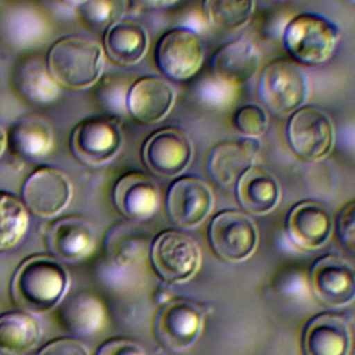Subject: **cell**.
Segmentation results:
<instances>
[{
  "mask_svg": "<svg viewBox=\"0 0 355 355\" xmlns=\"http://www.w3.org/2000/svg\"><path fill=\"white\" fill-rule=\"evenodd\" d=\"M67 286L68 273L55 258L33 255L15 270L10 294L14 304L22 311L43 313L58 304Z\"/></svg>",
  "mask_w": 355,
  "mask_h": 355,
  "instance_id": "6da1fadb",
  "label": "cell"
},
{
  "mask_svg": "<svg viewBox=\"0 0 355 355\" xmlns=\"http://www.w3.org/2000/svg\"><path fill=\"white\" fill-rule=\"evenodd\" d=\"M46 65L55 82L68 89H86L94 85L104 67L103 47L90 39L65 36L47 51Z\"/></svg>",
  "mask_w": 355,
  "mask_h": 355,
  "instance_id": "7a4b0ae2",
  "label": "cell"
},
{
  "mask_svg": "<svg viewBox=\"0 0 355 355\" xmlns=\"http://www.w3.org/2000/svg\"><path fill=\"white\" fill-rule=\"evenodd\" d=\"M341 31L330 18L318 12H300L284 26L282 43L295 64L316 67L324 64L340 42Z\"/></svg>",
  "mask_w": 355,
  "mask_h": 355,
  "instance_id": "3957f363",
  "label": "cell"
},
{
  "mask_svg": "<svg viewBox=\"0 0 355 355\" xmlns=\"http://www.w3.org/2000/svg\"><path fill=\"white\" fill-rule=\"evenodd\" d=\"M257 96L270 115L276 118L290 116L305 104L308 79L298 64L283 58L273 60L259 73Z\"/></svg>",
  "mask_w": 355,
  "mask_h": 355,
  "instance_id": "277c9868",
  "label": "cell"
},
{
  "mask_svg": "<svg viewBox=\"0 0 355 355\" xmlns=\"http://www.w3.org/2000/svg\"><path fill=\"white\" fill-rule=\"evenodd\" d=\"M205 49L200 35L189 26H173L164 32L154 47L157 69L169 80L193 78L204 62Z\"/></svg>",
  "mask_w": 355,
  "mask_h": 355,
  "instance_id": "5b68a950",
  "label": "cell"
},
{
  "mask_svg": "<svg viewBox=\"0 0 355 355\" xmlns=\"http://www.w3.org/2000/svg\"><path fill=\"white\" fill-rule=\"evenodd\" d=\"M286 135L291 151L308 162L326 158L334 146L333 121L316 105H302L294 111L287 121Z\"/></svg>",
  "mask_w": 355,
  "mask_h": 355,
  "instance_id": "8992f818",
  "label": "cell"
},
{
  "mask_svg": "<svg viewBox=\"0 0 355 355\" xmlns=\"http://www.w3.org/2000/svg\"><path fill=\"white\" fill-rule=\"evenodd\" d=\"M122 130L119 121L111 115H93L75 125L69 136L72 155L85 165L105 164L119 151Z\"/></svg>",
  "mask_w": 355,
  "mask_h": 355,
  "instance_id": "52a82bcc",
  "label": "cell"
},
{
  "mask_svg": "<svg viewBox=\"0 0 355 355\" xmlns=\"http://www.w3.org/2000/svg\"><path fill=\"white\" fill-rule=\"evenodd\" d=\"M150 255L157 275L166 283L187 280L200 265V250L196 241L173 229L164 230L154 239Z\"/></svg>",
  "mask_w": 355,
  "mask_h": 355,
  "instance_id": "ba28073f",
  "label": "cell"
},
{
  "mask_svg": "<svg viewBox=\"0 0 355 355\" xmlns=\"http://www.w3.org/2000/svg\"><path fill=\"white\" fill-rule=\"evenodd\" d=\"M193 157V144L179 128L166 126L147 137L141 147V159L155 176L173 178L183 172Z\"/></svg>",
  "mask_w": 355,
  "mask_h": 355,
  "instance_id": "9c48e42d",
  "label": "cell"
},
{
  "mask_svg": "<svg viewBox=\"0 0 355 355\" xmlns=\"http://www.w3.org/2000/svg\"><path fill=\"white\" fill-rule=\"evenodd\" d=\"M209 243L219 258L227 262H240L254 252L258 232L250 216L234 209H226L211 220Z\"/></svg>",
  "mask_w": 355,
  "mask_h": 355,
  "instance_id": "30bf717a",
  "label": "cell"
},
{
  "mask_svg": "<svg viewBox=\"0 0 355 355\" xmlns=\"http://www.w3.org/2000/svg\"><path fill=\"white\" fill-rule=\"evenodd\" d=\"M202 316L200 308L182 298L164 302L154 319V334L157 341L169 351L189 348L201 331Z\"/></svg>",
  "mask_w": 355,
  "mask_h": 355,
  "instance_id": "8fae6325",
  "label": "cell"
},
{
  "mask_svg": "<svg viewBox=\"0 0 355 355\" xmlns=\"http://www.w3.org/2000/svg\"><path fill=\"white\" fill-rule=\"evenodd\" d=\"M259 150L258 137L241 136L219 141L208 151L205 171L216 186L222 189L232 187L255 165Z\"/></svg>",
  "mask_w": 355,
  "mask_h": 355,
  "instance_id": "7c38bea8",
  "label": "cell"
},
{
  "mask_svg": "<svg viewBox=\"0 0 355 355\" xmlns=\"http://www.w3.org/2000/svg\"><path fill=\"white\" fill-rule=\"evenodd\" d=\"M21 197L25 208L36 216L49 218L61 212L72 197L68 176L60 169L43 166L32 172L22 184Z\"/></svg>",
  "mask_w": 355,
  "mask_h": 355,
  "instance_id": "4fadbf2b",
  "label": "cell"
},
{
  "mask_svg": "<svg viewBox=\"0 0 355 355\" xmlns=\"http://www.w3.org/2000/svg\"><path fill=\"white\" fill-rule=\"evenodd\" d=\"M214 196L208 184L197 176L176 179L166 193L169 219L179 227H194L209 214Z\"/></svg>",
  "mask_w": 355,
  "mask_h": 355,
  "instance_id": "5bb4252c",
  "label": "cell"
},
{
  "mask_svg": "<svg viewBox=\"0 0 355 355\" xmlns=\"http://www.w3.org/2000/svg\"><path fill=\"white\" fill-rule=\"evenodd\" d=\"M316 300L327 306H343L355 298V270L336 255L318 259L309 275Z\"/></svg>",
  "mask_w": 355,
  "mask_h": 355,
  "instance_id": "9a60e30c",
  "label": "cell"
},
{
  "mask_svg": "<svg viewBox=\"0 0 355 355\" xmlns=\"http://www.w3.org/2000/svg\"><path fill=\"white\" fill-rule=\"evenodd\" d=\"M175 89L159 76L146 75L136 79L128 90L126 111L144 125L161 122L175 104Z\"/></svg>",
  "mask_w": 355,
  "mask_h": 355,
  "instance_id": "2e32d148",
  "label": "cell"
},
{
  "mask_svg": "<svg viewBox=\"0 0 355 355\" xmlns=\"http://www.w3.org/2000/svg\"><path fill=\"white\" fill-rule=\"evenodd\" d=\"M259 68V51L255 44L239 37L222 44L209 60L211 78L225 86H240Z\"/></svg>",
  "mask_w": 355,
  "mask_h": 355,
  "instance_id": "e0dca14e",
  "label": "cell"
},
{
  "mask_svg": "<svg viewBox=\"0 0 355 355\" xmlns=\"http://www.w3.org/2000/svg\"><path fill=\"white\" fill-rule=\"evenodd\" d=\"M94 237L89 220L80 216H62L47 225L44 244L50 254L62 261H78L93 248Z\"/></svg>",
  "mask_w": 355,
  "mask_h": 355,
  "instance_id": "ac0fdd59",
  "label": "cell"
},
{
  "mask_svg": "<svg viewBox=\"0 0 355 355\" xmlns=\"http://www.w3.org/2000/svg\"><path fill=\"white\" fill-rule=\"evenodd\" d=\"M301 343L304 355H348L351 331L343 316L320 313L308 322Z\"/></svg>",
  "mask_w": 355,
  "mask_h": 355,
  "instance_id": "d6986e66",
  "label": "cell"
},
{
  "mask_svg": "<svg viewBox=\"0 0 355 355\" xmlns=\"http://www.w3.org/2000/svg\"><path fill=\"white\" fill-rule=\"evenodd\" d=\"M112 198L116 209L130 220L147 219L158 207L157 186L141 172L122 175L114 186Z\"/></svg>",
  "mask_w": 355,
  "mask_h": 355,
  "instance_id": "ffe728a7",
  "label": "cell"
},
{
  "mask_svg": "<svg viewBox=\"0 0 355 355\" xmlns=\"http://www.w3.org/2000/svg\"><path fill=\"white\" fill-rule=\"evenodd\" d=\"M331 233V219L326 208L313 201L294 205L287 215V234L300 248L316 250L326 244Z\"/></svg>",
  "mask_w": 355,
  "mask_h": 355,
  "instance_id": "44dd1931",
  "label": "cell"
},
{
  "mask_svg": "<svg viewBox=\"0 0 355 355\" xmlns=\"http://www.w3.org/2000/svg\"><path fill=\"white\" fill-rule=\"evenodd\" d=\"M6 133L8 151L22 159H39L50 151L53 144L47 121L32 114L15 119Z\"/></svg>",
  "mask_w": 355,
  "mask_h": 355,
  "instance_id": "7402d4cb",
  "label": "cell"
},
{
  "mask_svg": "<svg viewBox=\"0 0 355 355\" xmlns=\"http://www.w3.org/2000/svg\"><path fill=\"white\" fill-rule=\"evenodd\" d=\"M103 43L112 62L130 67L144 58L148 50V33L143 25L121 19L104 32Z\"/></svg>",
  "mask_w": 355,
  "mask_h": 355,
  "instance_id": "603a6c76",
  "label": "cell"
},
{
  "mask_svg": "<svg viewBox=\"0 0 355 355\" xmlns=\"http://www.w3.org/2000/svg\"><path fill=\"white\" fill-rule=\"evenodd\" d=\"M236 197L245 211L263 215L279 204L280 187L273 175L254 165L236 183Z\"/></svg>",
  "mask_w": 355,
  "mask_h": 355,
  "instance_id": "cb8c5ba5",
  "label": "cell"
},
{
  "mask_svg": "<svg viewBox=\"0 0 355 355\" xmlns=\"http://www.w3.org/2000/svg\"><path fill=\"white\" fill-rule=\"evenodd\" d=\"M14 79L21 97L32 104H49L60 93L58 83L51 76L47 65L37 57L22 60Z\"/></svg>",
  "mask_w": 355,
  "mask_h": 355,
  "instance_id": "d4e9b609",
  "label": "cell"
},
{
  "mask_svg": "<svg viewBox=\"0 0 355 355\" xmlns=\"http://www.w3.org/2000/svg\"><path fill=\"white\" fill-rule=\"evenodd\" d=\"M61 324L76 336L96 333L104 323V306L94 295L79 291L71 295L60 308Z\"/></svg>",
  "mask_w": 355,
  "mask_h": 355,
  "instance_id": "484cf974",
  "label": "cell"
},
{
  "mask_svg": "<svg viewBox=\"0 0 355 355\" xmlns=\"http://www.w3.org/2000/svg\"><path fill=\"white\" fill-rule=\"evenodd\" d=\"M40 340V326L24 311L0 315V355H24Z\"/></svg>",
  "mask_w": 355,
  "mask_h": 355,
  "instance_id": "4316f807",
  "label": "cell"
},
{
  "mask_svg": "<svg viewBox=\"0 0 355 355\" xmlns=\"http://www.w3.org/2000/svg\"><path fill=\"white\" fill-rule=\"evenodd\" d=\"M207 22L218 31H237L245 26L255 10V0H202Z\"/></svg>",
  "mask_w": 355,
  "mask_h": 355,
  "instance_id": "83f0119b",
  "label": "cell"
},
{
  "mask_svg": "<svg viewBox=\"0 0 355 355\" xmlns=\"http://www.w3.org/2000/svg\"><path fill=\"white\" fill-rule=\"evenodd\" d=\"M29 225L28 209L15 196L0 190V252L15 248Z\"/></svg>",
  "mask_w": 355,
  "mask_h": 355,
  "instance_id": "f1b7e54d",
  "label": "cell"
},
{
  "mask_svg": "<svg viewBox=\"0 0 355 355\" xmlns=\"http://www.w3.org/2000/svg\"><path fill=\"white\" fill-rule=\"evenodd\" d=\"M139 230L126 223L108 229L104 237V252L110 261L118 265H130L139 261L146 248V241L137 234Z\"/></svg>",
  "mask_w": 355,
  "mask_h": 355,
  "instance_id": "f546056e",
  "label": "cell"
},
{
  "mask_svg": "<svg viewBox=\"0 0 355 355\" xmlns=\"http://www.w3.org/2000/svg\"><path fill=\"white\" fill-rule=\"evenodd\" d=\"M128 8V0H83L76 6L80 22L93 32H105L119 22Z\"/></svg>",
  "mask_w": 355,
  "mask_h": 355,
  "instance_id": "4dcf8cb0",
  "label": "cell"
},
{
  "mask_svg": "<svg viewBox=\"0 0 355 355\" xmlns=\"http://www.w3.org/2000/svg\"><path fill=\"white\" fill-rule=\"evenodd\" d=\"M232 123L241 136L259 137L268 130L269 116L261 105L243 104L233 112Z\"/></svg>",
  "mask_w": 355,
  "mask_h": 355,
  "instance_id": "1f68e13d",
  "label": "cell"
},
{
  "mask_svg": "<svg viewBox=\"0 0 355 355\" xmlns=\"http://www.w3.org/2000/svg\"><path fill=\"white\" fill-rule=\"evenodd\" d=\"M126 86L118 80H115L111 75L103 76L97 86L96 94L98 101L110 111V112H125L126 111Z\"/></svg>",
  "mask_w": 355,
  "mask_h": 355,
  "instance_id": "d6a6232c",
  "label": "cell"
},
{
  "mask_svg": "<svg viewBox=\"0 0 355 355\" xmlns=\"http://www.w3.org/2000/svg\"><path fill=\"white\" fill-rule=\"evenodd\" d=\"M42 19H39L35 12H25V10H21V12L14 15L10 21L11 39L22 44L32 40L35 42L36 37L42 35Z\"/></svg>",
  "mask_w": 355,
  "mask_h": 355,
  "instance_id": "836d02e7",
  "label": "cell"
},
{
  "mask_svg": "<svg viewBox=\"0 0 355 355\" xmlns=\"http://www.w3.org/2000/svg\"><path fill=\"white\" fill-rule=\"evenodd\" d=\"M336 230L341 244L355 255V200L347 202L338 211Z\"/></svg>",
  "mask_w": 355,
  "mask_h": 355,
  "instance_id": "e575fe53",
  "label": "cell"
},
{
  "mask_svg": "<svg viewBox=\"0 0 355 355\" xmlns=\"http://www.w3.org/2000/svg\"><path fill=\"white\" fill-rule=\"evenodd\" d=\"M37 355H89V351L79 340L61 337L49 341Z\"/></svg>",
  "mask_w": 355,
  "mask_h": 355,
  "instance_id": "d590c367",
  "label": "cell"
},
{
  "mask_svg": "<svg viewBox=\"0 0 355 355\" xmlns=\"http://www.w3.org/2000/svg\"><path fill=\"white\" fill-rule=\"evenodd\" d=\"M94 355H147L146 351L135 341L128 338H110L104 341Z\"/></svg>",
  "mask_w": 355,
  "mask_h": 355,
  "instance_id": "8d00e7d4",
  "label": "cell"
},
{
  "mask_svg": "<svg viewBox=\"0 0 355 355\" xmlns=\"http://www.w3.org/2000/svg\"><path fill=\"white\" fill-rule=\"evenodd\" d=\"M130 7L139 11H155L175 6L180 0H128Z\"/></svg>",
  "mask_w": 355,
  "mask_h": 355,
  "instance_id": "74e56055",
  "label": "cell"
},
{
  "mask_svg": "<svg viewBox=\"0 0 355 355\" xmlns=\"http://www.w3.org/2000/svg\"><path fill=\"white\" fill-rule=\"evenodd\" d=\"M6 147H7V133L3 129V126L0 125V157L3 155Z\"/></svg>",
  "mask_w": 355,
  "mask_h": 355,
  "instance_id": "f35d334b",
  "label": "cell"
},
{
  "mask_svg": "<svg viewBox=\"0 0 355 355\" xmlns=\"http://www.w3.org/2000/svg\"><path fill=\"white\" fill-rule=\"evenodd\" d=\"M62 3H67V4H71V6H78L80 4L83 0H61Z\"/></svg>",
  "mask_w": 355,
  "mask_h": 355,
  "instance_id": "ab89813d",
  "label": "cell"
},
{
  "mask_svg": "<svg viewBox=\"0 0 355 355\" xmlns=\"http://www.w3.org/2000/svg\"><path fill=\"white\" fill-rule=\"evenodd\" d=\"M344 3H348V4H355V0H343Z\"/></svg>",
  "mask_w": 355,
  "mask_h": 355,
  "instance_id": "60d3db41",
  "label": "cell"
}]
</instances>
